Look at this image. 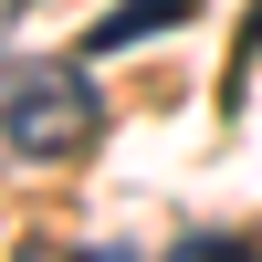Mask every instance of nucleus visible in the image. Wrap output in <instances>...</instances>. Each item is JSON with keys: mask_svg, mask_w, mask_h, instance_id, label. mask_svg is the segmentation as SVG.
<instances>
[{"mask_svg": "<svg viewBox=\"0 0 262 262\" xmlns=\"http://www.w3.org/2000/svg\"><path fill=\"white\" fill-rule=\"evenodd\" d=\"M105 126L95 84H84V63H42V53H0V158L21 168H63L84 158Z\"/></svg>", "mask_w": 262, "mask_h": 262, "instance_id": "1", "label": "nucleus"}, {"mask_svg": "<svg viewBox=\"0 0 262 262\" xmlns=\"http://www.w3.org/2000/svg\"><path fill=\"white\" fill-rule=\"evenodd\" d=\"M179 21H200V0H116V11L84 32V53H137V42L179 32Z\"/></svg>", "mask_w": 262, "mask_h": 262, "instance_id": "2", "label": "nucleus"}, {"mask_svg": "<svg viewBox=\"0 0 262 262\" xmlns=\"http://www.w3.org/2000/svg\"><path fill=\"white\" fill-rule=\"evenodd\" d=\"M168 262H262V242H242V231H189Z\"/></svg>", "mask_w": 262, "mask_h": 262, "instance_id": "3", "label": "nucleus"}, {"mask_svg": "<svg viewBox=\"0 0 262 262\" xmlns=\"http://www.w3.org/2000/svg\"><path fill=\"white\" fill-rule=\"evenodd\" d=\"M252 63H262V11L242 21V53H231V95H242V84H252Z\"/></svg>", "mask_w": 262, "mask_h": 262, "instance_id": "4", "label": "nucleus"}, {"mask_svg": "<svg viewBox=\"0 0 262 262\" xmlns=\"http://www.w3.org/2000/svg\"><path fill=\"white\" fill-rule=\"evenodd\" d=\"M11 32H21V0H0V42H11Z\"/></svg>", "mask_w": 262, "mask_h": 262, "instance_id": "5", "label": "nucleus"}]
</instances>
